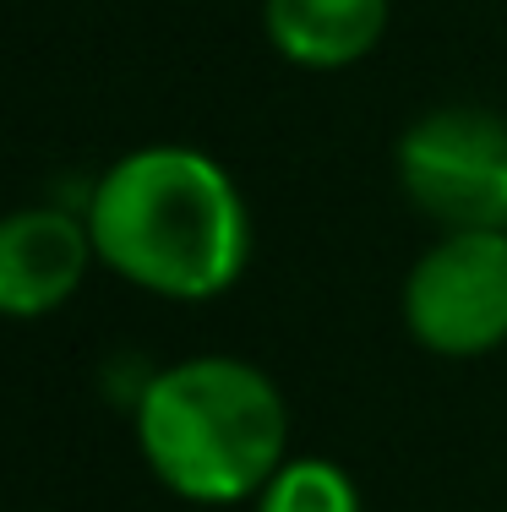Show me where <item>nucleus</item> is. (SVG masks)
Returning a JSON list of instances; mask_svg holds the SVG:
<instances>
[{
    "label": "nucleus",
    "mask_w": 507,
    "mask_h": 512,
    "mask_svg": "<svg viewBox=\"0 0 507 512\" xmlns=\"http://www.w3.org/2000/svg\"><path fill=\"white\" fill-rule=\"evenodd\" d=\"M88 235L131 284L169 300H208L246 267V202L208 153L142 148L99 180Z\"/></svg>",
    "instance_id": "obj_1"
},
{
    "label": "nucleus",
    "mask_w": 507,
    "mask_h": 512,
    "mask_svg": "<svg viewBox=\"0 0 507 512\" xmlns=\"http://www.w3.org/2000/svg\"><path fill=\"white\" fill-rule=\"evenodd\" d=\"M137 436L153 474L191 502H240L284 469V398L246 360H186L148 382Z\"/></svg>",
    "instance_id": "obj_2"
},
{
    "label": "nucleus",
    "mask_w": 507,
    "mask_h": 512,
    "mask_svg": "<svg viewBox=\"0 0 507 512\" xmlns=\"http://www.w3.org/2000/svg\"><path fill=\"white\" fill-rule=\"evenodd\" d=\"M404 191L448 229H507V126L480 109H437L398 142Z\"/></svg>",
    "instance_id": "obj_3"
},
{
    "label": "nucleus",
    "mask_w": 507,
    "mask_h": 512,
    "mask_svg": "<svg viewBox=\"0 0 507 512\" xmlns=\"http://www.w3.org/2000/svg\"><path fill=\"white\" fill-rule=\"evenodd\" d=\"M404 316L437 355H486L507 338V229H453L404 284Z\"/></svg>",
    "instance_id": "obj_4"
},
{
    "label": "nucleus",
    "mask_w": 507,
    "mask_h": 512,
    "mask_svg": "<svg viewBox=\"0 0 507 512\" xmlns=\"http://www.w3.org/2000/svg\"><path fill=\"white\" fill-rule=\"evenodd\" d=\"M93 235L71 213L28 207L0 218V316H44L66 306L88 273Z\"/></svg>",
    "instance_id": "obj_5"
},
{
    "label": "nucleus",
    "mask_w": 507,
    "mask_h": 512,
    "mask_svg": "<svg viewBox=\"0 0 507 512\" xmlns=\"http://www.w3.org/2000/svg\"><path fill=\"white\" fill-rule=\"evenodd\" d=\"M273 50L295 66H349L371 55L388 28V0H268L262 6Z\"/></svg>",
    "instance_id": "obj_6"
},
{
    "label": "nucleus",
    "mask_w": 507,
    "mask_h": 512,
    "mask_svg": "<svg viewBox=\"0 0 507 512\" xmlns=\"http://www.w3.org/2000/svg\"><path fill=\"white\" fill-rule=\"evenodd\" d=\"M262 512H360V496L338 463L300 458L262 485Z\"/></svg>",
    "instance_id": "obj_7"
}]
</instances>
